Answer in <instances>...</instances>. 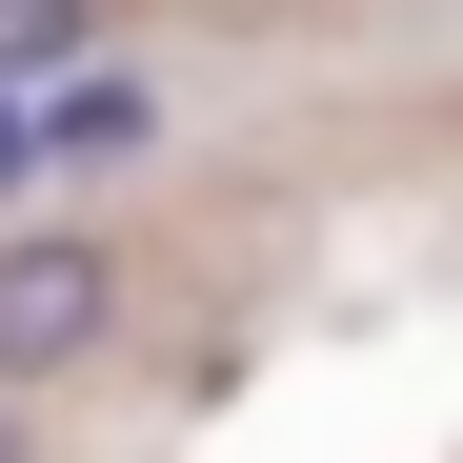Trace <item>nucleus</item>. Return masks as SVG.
Listing matches in <instances>:
<instances>
[{"instance_id": "f257e3e1", "label": "nucleus", "mask_w": 463, "mask_h": 463, "mask_svg": "<svg viewBox=\"0 0 463 463\" xmlns=\"http://www.w3.org/2000/svg\"><path fill=\"white\" fill-rule=\"evenodd\" d=\"M101 343H121V262L81 222H21V242H0V383H61Z\"/></svg>"}, {"instance_id": "f03ea898", "label": "nucleus", "mask_w": 463, "mask_h": 463, "mask_svg": "<svg viewBox=\"0 0 463 463\" xmlns=\"http://www.w3.org/2000/svg\"><path fill=\"white\" fill-rule=\"evenodd\" d=\"M101 61V0H0V101L21 81H81Z\"/></svg>"}, {"instance_id": "7ed1b4c3", "label": "nucleus", "mask_w": 463, "mask_h": 463, "mask_svg": "<svg viewBox=\"0 0 463 463\" xmlns=\"http://www.w3.org/2000/svg\"><path fill=\"white\" fill-rule=\"evenodd\" d=\"M141 121H162V101H141V81H61V121H41V162H121Z\"/></svg>"}, {"instance_id": "20e7f679", "label": "nucleus", "mask_w": 463, "mask_h": 463, "mask_svg": "<svg viewBox=\"0 0 463 463\" xmlns=\"http://www.w3.org/2000/svg\"><path fill=\"white\" fill-rule=\"evenodd\" d=\"M21 182H41V121H0V202H21Z\"/></svg>"}, {"instance_id": "39448f33", "label": "nucleus", "mask_w": 463, "mask_h": 463, "mask_svg": "<svg viewBox=\"0 0 463 463\" xmlns=\"http://www.w3.org/2000/svg\"><path fill=\"white\" fill-rule=\"evenodd\" d=\"M0 463H21V383H0Z\"/></svg>"}]
</instances>
